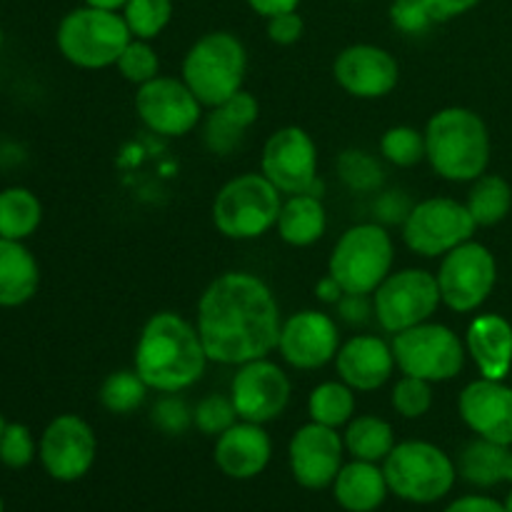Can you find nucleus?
Segmentation results:
<instances>
[{"label": "nucleus", "mask_w": 512, "mask_h": 512, "mask_svg": "<svg viewBox=\"0 0 512 512\" xmlns=\"http://www.w3.org/2000/svg\"><path fill=\"white\" fill-rule=\"evenodd\" d=\"M195 328L210 363L238 368L278 350L283 318L278 298L263 278L230 270L203 290Z\"/></svg>", "instance_id": "1"}, {"label": "nucleus", "mask_w": 512, "mask_h": 512, "mask_svg": "<svg viewBox=\"0 0 512 512\" xmlns=\"http://www.w3.org/2000/svg\"><path fill=\"white\" fill-rule=\"evenodd\" d=\"M208 353L198 328L173 313L160 310L145 320L133 355V368L155 393H185L208 368Z\"/></svg>", "instance_id": "2"}, {"label": "nucleus", "mask_w": 512, "mask_h": 512, "mask_svg": "<svg viewBox=\"0 0 512 512\" xmlns=\"http://www.w3.org/2000/svg\"><path fill=\"white\" fill-rule=\"evenodd\" d=\"M425 160L450 183H473L488 173L490 130L475 110L450 105L425 123Z\"/></svg>", "instance_id": "3"}, {"label": "nucleus", "mask_w": 512, "mask_h": 512, "mask_svg": "<svg viewBox=\"0 0 512 512\" xmlns=\"http://www.w3.org/2000/svg\"><path fill=\"white\" fill-rule=\"evenodd\" d=\"M245 75H248V50L243 40L228 30L200 35L180 65V78L203 103V108H215L240 93Z\"/></svg>", "instance_id": "4"}, {"label": "nucleus", "mask_w": 512, "mask_h": 512, "mask_svg": "<svg viewBox=\"0 0 512 512\" xmlns=\"http://www.w3.org/2000/svg\"><path fill=\"white\" fill-rule=\"evenodd\" d=\"M390 495L413 505H433L448 498L458 480L455 460L428 440H403L383 460Z\"/></svg>", "instance_id": "5"}, {"label": "nucleus", "mask_w": 512, "mask_h": 512, "mask_svg": "<svg viewBox=\"0 0 512 512\" xmlns=\"http://www.w3.org/2000/svg\"><path fill=\"white\" fill-rule=\"evenodd\" d=\"M133 40L123 13L83 5L63 15L55 30V45L70 65L103 70L118 63L125 45Z\"/></svg>", "instance_id": "6"}, {"label": "nucleus", "mask_w": 512, "mask_h": 512, "mask_svg": "<svg viewBox=\"0 0 512 512\" xmlns=\"http://www.w3.org/2000/svg\"><path fill=\"white\" fill-rule=\"evenodd\" d=\"M283 193L263 173L228 180L213 200V225L228 240H255L278 225Z\"/></svg>", "instance_id": "7"}, {"label": "nucleus", "mask_w": 512, "mask_h": 512, "mask_svg": "<svg viewBox=\"0 0 512 512\" xmlns=\"http://www.w3.org/2000/svg\"><path fill=\"white\" fill-rule=\"evenodd\" d=\"M395 243L385 225L358 223L345 230L333 245L328 275H333L345 293L373 295L393 273Z\"/></svg>", "instance_id": "8"}, {"label": "nucleus", "mask_w": 512, "mask_h": 512, "mask_svg": "<svg viewBox=\"0 0 512 512\" xmlns=\"http://www.w3.org/2000/svg\"><path fill=\"white\" fill-rule=\"evenodd\" d=\"M390 345L400 375H413L433 385L458 378L468 360L465 340L453 328L433 320L393 335Z\"/></svg>", "instance_id": "9"}, {"label": "nucleus", "mask_w": 512, "mask_h": 512, "mask_svg": "<svg viewBox=\"0 0 512 512\" xmlns=\"http://www.w3.org/2000/svg\"><path fill=\"white\" fill-rule=\"evenodd\" d=\"M435 278L445 308L453 313H475L488 303L498 285V260L488 245L468 240L440 258Z\"/></svg>", "instance_id": "10"}, {"label": "nucleus", "mask_w": 512, "mask_h": 512, "mask_svg": "<svg viewBox=\"0 0 512 512\" xmlns=\"http://www.w3.org/2000/svg\"><path fill=\"white\" fill-rule=\"evenodd\" d=\"M440 305L438 278L423 268L393 270L373 293L375 320L390 335L428 323Z\"/></svg>", "instance_id": "11"}, {"label": "nucleus", "mask_w": 512, "mask_h": 512, "mask_svg": "<svg viewBox=\"0 0 512 512\" xmlns=\"http://www.w3.org/2000/svg\"><path fill=\"white\" fill-rule=\"evenodd\" d=\"M475 225L468 205L455 198H425L403 220V243L420 258H443L473 240Z\"/></svg>", "instance_id": "12"}, {"label": "nucleus", "mask_w": 512, "mask_h": 512, "mask_svg": "<svg viewBox=\"0 0 512 512\" xmlns=\"http://www.w3.org/2000/svg\"><path fill=\"white\" fill-rule=\"evenodd\" d=\"M260 173L283 195H318V145L308 130L285 125L263 145Z\"/></svg>", "instance_id": "13"}, {"label": "nucleus", "mask_w": 512, "mask_h": 512, "mask_svg": "<svg viewBox=\"0 0 512 512\" xmlns=\"http://www.w3.org/2000/svg\"><path fill=\"white\" fill-rule=\"evenodd\" d=\"M38 458L45 473L58 483H78L98 458L93 425L73 413H63L45 425L38 440Z\"/></svg>", "instance_id": "14"}, {"label": "nucleus", "mask_w": 512, "mask_h": 512, "mask_svg": "<svg viewBox=\"0 0 512 512\" xmlns=\"http://www.w3.org/2000/svg\"><path fill=\"white\" fill-rule=\"evenodd\" d=\"M135 113L150 133L163 138H183L193 133L203 120V103L195 98L183 78L158 75L138 88Z\"/></svg>", "instance_id": "15"}, {"label": "nucleus", "mask_w": 512, "mask_h": 512, "mask_svg": "<svg viewBox=\"0 0 512 512\" xmlns=\"http://www.w3.org/2000/svg\"><path fill=\"white\" fill-rule=\"evenodd\" d=\"M290 393L293 385L285 370L270 358H260L238 365L228 395L240 420L265 425L285 413L290 405Z\"/></svg>", "instance_id": "16"}, {"label": "nucleus", "mask_w": 512, "mask_h": 512, "mask_svg": "<svg viewBox=\"0 0 512 512\" xmlns=\"http://www.w3.org/2000/svg\"><path fill=\"white\" fill-rule=\"evenodd\" d=\"M288 465L293 480L305 490L333 488L345 465L343 435L320 423H305L288 443Z\"/></svg>", "instance_id": "17"}, {"label": "nucleus", "mask_w": 512, "mask_h": 512, "mask_svg": "<svg viewBox=\"0 0 512 512\" xmlns=\"http://www.w3.org/2000/svg\"><path fill=\"white\" fill-rule=\"evenodd\" d=\"M340 345L343 340H340V328L333 315L308 308L283 320L278 353L290 368L320 370L333 363Z\"/></svg>", "instance_id": "18"}, {"label": "nucleus", "mask_w": 512, "mask_h": 512, "mask_svg": "<svg viewBox=\"0 0 512 512\" xmlns=\"http://www.w3.org/2000/svg\"><path fill=\"white\" fill-rule=\"evenodd\" d=\"M333 78L348 95L360 100H378L398 88V60L380 45L355 43L338 53Z\"/></svg>", "instance_id": "19"}, {"label": "nucleus", "mask_w": 512, "mask_h": 512, "mask_svg": "<svg viewBox=\"0 0 512 512\" xmlns=\"http://www.w3.org/2000/svg\"><path fill=\"white\" fill-rule=\"evenodd\" d=\"M458 415L475 438L512 445V385L480 375L458 395Z\"/></svg>", "instance_id": "20"}, {"label": "nucleus", "mask_w": 512, "mask_h": 512, "mask_svg": "<svg viewBox=\"0 0 512 512\" xmlns=\"http://www.w3.org/2000/svg\"><path fill=\"white\" fill-rule=\"evenodd\" d=\"M338 378L355 393H373L380 390L395 373L393 345L378 335H353L340 345L335 355Z\"/></svg>", "instance_id": "21"}, {"label": "nucleus", "mask_w": 512, "mask_h": 512, "mask_svg": "<svg viewBox=\"0 0 512 512\" xmlns=\"http://www.w3.org/2000/svg\"><path fill=\"white\" fill-rule=\"evenodd\" d=\"M273 458V440L265 425L238 420L215 438L213 460L230 480H253L265 473Z\"/></svg>", "instance_id": "22"}, {"label": "nucleus", "mask_w": 512, "mask_h": 512, "mask_svg": "<svg viewBox=\"0 0 512 512\" xmlns=\"http://www.w3.org/2000/svg\"><path fill=\"white\" fill-rule=\"evenodd\" d=\"M465 350L483 378L505 380L512 373V323L498 313L475 315L465 333Z\"/></svg>", "instance_id": "23"}, {"label": "nucleus", "mask_w": 512, "mask_h": 512, "mask_svg": "<svg viewBox=\"0 0 512 512\" xmlns=\"http://www.w3.org/2000/svg\"><path fill=\"white\" fill-rule=\"evenodd\" d=\"M260 103L253 93L240 90L233 98L223 100L220 105L210 108L203 120V143L213 155H230L240 143L245 133L258 123Z\"/></svg>", "instance_id": "24"}, {"label": "nucleus", "mask_w": 512, "mask_h": 512, "mask_svg": "<svg viewBox=\"0 0 512 512\" xmlns=\"http://www.w3.org/2000/svg\"><path fill=\"white\" fill-rule=\"evenodd\" d=\"M333 498L345 512H375L385 505L390 488L383 465L350 460L340 468L333 483Z\"/></svg>", "instance_id": "25"}, {"label": "nucleus", "mask_w": 512, "mask_h": 512, "mask_svg": "<svg viewBox=\"0 0 512 512\" xmlns=\"http://www.w3.org/2000/svg\"><path fill=\"white\" fill-rule=\"evenodd\" d=\"M40 265L20 240L0 238V308H20L38 295Z\"/></svg>", "instance_id": "26"}, {"label": "nucleus", "mask_w": 512, "mask_h": 512, "mask_svg": "<svg viewBox=\"0 0 512 512\" xmlns=\"http://www.w3.org/2000/svg\"><path fill=\"white\" fill-rule=\"evenodd\" d=\"M458 475L475 488H495V485H512V445H500L493 440L475 438L460 450Z\"/></svg>", "instance_id": "27"}, {"label": "nucleus", "mask_w": 512, "mask_h": 512, "mask_svg": "<svg viewBox=\"0 0 512 512\" xmlns=\"http://www.w3.org/2000/svg\"><path fill=\"white\" fill-rule=\"evenodd\" d=\"M275 230H278L280 240L293 248H310L318 243L328 230V213H325L320 195H288L280 208Z\"/></svg>", "instance_id": "28"}, {"label": "nucleus", "mask_w": 512, "mask_h": 512, "mask_svg": "<svg viewBox=\"0 0 512 512\" xmlns=\"http://www.w3.org/2000/svg\"><path fill=\"white\" fill-rule=\"evenodd\" d=\"M345 453L353 460H365V463H380L393 453L398 445L395 430L388 420L378 415H355L343 433Z\"/></svg>", "instance_id": "29"}, {"label": "nucleus", "mask_w": 512, "mask_h": 512, "mask_svg": "<svg viewBox=\"0 0 512 512\" xmlns=\"http://www.w3.org/2000/svg\"><path fill=\"white\" fill-rule=\"evenodd\" d=\"M40 223H43V203L33 190L20 185L0 190V238L25 243L40 228Z\"/></svg>", "instance_id": "30"}, {"label": "nucleus", "mask_w": 512, "mask_h": 512, "mask_svg": "<svg viewBox=\"0 0 512 512\" xmlns=\"http://www.w3.org/2000/svg\"><path fill=\"white\" fill-rule=\"evenodd\" d=\"M465 205H468L478 228H493V225L503 223L510 215L512 185L503 175H480L478 180H473V188H470Z\"/></svg>", "instance_id": "31"}, {"label": "nucleus", "mask_w": 512, "mask_h": 512, "mask_svg": "<svg viewBox=\"0 0 512 512\" xmlns=\"http://www.w3.org/2000/svg\"><path fill=\"white\" fill-rule=\"evenodd\" d=\"M355 408H358L355 390L343 380H325L315 385L308 395L310 420L335 430L345 428L355 418Z\"/></svg>", "instance_id": "32"}, {"label": "nucleus", "mask_w": 512, "mask_h": 512, "mask_svg": "<svg viewBox=\"0 0 512 512\" xmlns=\"http://www.w3.org/2000/svg\"><path fill=\"white\" fill-rule=\"evenodd\" d=\"M150 388L140 378L138 370H115L103 380L98 390L100 405L113 415H130L143 408Z\"/></svg>", "instance_id": "33"}, {"label": "nucleus", "mask_w": 512, "mask_h": 512, "mask_svg": "<svg viewBox=\"0 0 512 512\" xmlns=\"http://www.w3.org/2000/svg\"><path fill=\"white\" fill-rule=\"evenodd\" d=\"M338 175L353 193H378L385 183V170L368 150L350 148L338 158Z\"/></svg>", "instance_id": "34"}, {"label": "nucleus", "mask_w": 512, "mask_h": 512, "mask_svg": "<svg viewBox=\"0 0 512 512\" xmlns=\"http://www.w3.org/2000/svg\"><path fill=\"white\" fill-rule=\"evenodd\" d=\"M123 18L133 38L155 40L173 20V0H128Z\"/></svg>", "instance_id": "35"}, {"label": "nucleus", "mask_w": 512, "mask_h": 512, "mask_svg": "<svg viewBox=\"0 0 512 512\" xmlns=\"http://www.w3.org/2000/svg\"><path fill=\"white\" fill-rule=\"evenodd\" d=\"M380 155L395 168H415L425 160V133L413 125H393L380 138Z\"/></svg>", "instance_id": "36"}, {"label": "nucleus", "mask_w": 512, "mask_h": 512, "mask_svg": "<svg viewBox=\"0 0 512 512\" xmlns=\"http://www.w3.org/2000/svg\"><path fill=\"white\" fill-rule=\"evenodd\" d=\"M390 405L405 420L425 418L433 408V383L413 378V375H403L390 390Z\"/></svg>", "instance_id": "37"}, {"label": "nucleus", "mask_w": 512, "mask_h": 512, "mask_svg": "<svg viewBox=\"0 0 512 512\" xmlns=\"http://www.w3.org/2000/svg\"><path fill=\"white\" fill-rule=\"evenodd\" d=\"M115 68H118V73L123 75L128 83L138 85L140 88V85H145V83H150L153 78H158L160 58H158V53H155L153 45H150V40L133 38L128 45H125L123 53H120Z\"/></svg>", "instance_id": "38"}, {"label": "nucleus", "mask_w": 512, "mask_h": 512, "mask_svg": "<svg viewBox=\"0 0 512 512\" xmlns=\"http://www.w3.org/2000/svg\"><path fill=\"white\" fill-rule=\"evenodd\" d=\"M238 420V410H235L230 395L210 393L193 408V425L203 435H210V438L223 435L225 430L233 428Z\"/></svg>", "instance_id": "39"}, {"label": "nucleus", "mask_w": 512, "mask_h": 512, "mask_svg": "<svg viewBox=\"0 0 512 512\" xmlns=\"http://www.w3.org/2000/svg\"><path fill=\"white\" fill-rule=\"evenodd\" d=\"M35 458H38V443L28 425L5 423L3 438H0V463L10 470H23Z\"/></svg>", "instance_id": "40"}, {"label": "nucleus", "mask_w": 512, "mask_h": 512, "mask_svg": "<svg viewBox=\"0 0 512 512\" xmlns=\"http://www.w3.org/2000/svg\"><path fill=\"white\" fill-rule=\"evenodd\" d=\"M150 423L163 435H183L193 428V408L180 398V393H163V398L150 408Z\"/></svg>", "instance_id": "41"}, {"label": "nucleus", "mask_w": 512, "mask_h": 512, "mask_svg": "<svg viewBox=\"0 0 512 512\" xmlns=\"http://www.w3.org/2000/svg\"><path fill=\"white\" fill-rule=\"evenodd\" d=\"M388 15L393 28L405 35H420L435 23L425 0H393Z\"/></svg>", "instance_id": "42"}, {"label": "nucleus", "mask_w": 512, "mask_h": 512, "mask_svg": "<svg viewBox=\"0 0 512 512\" xmlns=\"http://www.w3.org/2000/svg\"><path fill=\"white\" fill-rule=\"evenodd\" d=\"M305 33V23L300 18L298 10H290V13H280L268 18V38L275 45H295Z\"/></svg>", "instance_id": "43"}, {"label": "nucleus", "mask_w": 512, "mask_h": 512, "mask_svg": "<svg viewBox=\"0 0 512 512\" xmlns=\"http://www.w3.org/2000/svg\"><path fill=\"white\" fill-rule=\"evenodd\" d=\"M335 308H338V318L348 325H365L370 318H375L373 295L345 293Z\"/></svg>", "instance_id": "44"}, {"label": "nucleus", "mask_w": 512, "mask_h": 512, "mask_svg": "<svg viewBox=\"0 0 512 512\" xmlns=\"http://www.w3.org/2000/svg\"><path fill=\"white\" fill-rule=\"evenodd\" d=\"M410 208H413V205L408 203V198H405L403 193H395V190H390V193H383L378 198V203H375V213H378L380 225H383V223H400V225H403V220L408 218Z\"/></svg>", "instance_id": "45"}, {"label": "nucleus", "mask_w": 512, "mask_h": 512, "mask_svg": "<svg viewBox=\"0 0 512 512\" xmlns=\"http://www.w3.org/2000/svg\"><path fill=\"white\" fill-rule=\"evenodd\" d=\"M425 3H428V10L435 23H445V20H453L470 13L480 0H425Z\"/></svg>", "instance_id": "46"}, {"label": "nucleus", "mask_w": 512, "mask_h": 512, "mask_svg": "<svg viewBox=\"0 0 512 512\" xmlns=\"http://www.w3.org/2000/svg\"><path fill=\"white\" fill-rule=\"evenodd\" d=\"M443 512H508L505 503H498L488 495H463V498L453 500Z\"/></svg>", "instance_id": "47"}, {"label": "nucleus", "mask_w": 512, "mask_h": 512, "mask_svg": "<svg viewBox=\"0 0 512 512\" xmlns=\"http://www.w3.org/2000/svg\"><path fill=\"white\" fill-rule=\"evenodd\" d=\"M250 5V10L258 15H263L265 20L273 18V15L290 13V10H298L300 0H245Z\"/></svg>", "instance_id": "48"}, {"label": "nucleus", "mask_w": 512, "mask_h": 512, "mask_svg": "<svg viewBox=\"0 0 512 512\" xmlns=\"http://www.w3.org/2000/svg\"><path fill=\"white\" fill-rule=\"evenodd\" d=\"M315 295H318L320 303L338 305V300L343 298L345 290L340 288V283L333 278V275H325V278H320L318 285H315Z\"/></svg>", "instance_id": "49"}, {"label": "nucleus", "mask_w": 512, "mask_h": 512, "mask_svg": "<svg viewBox=\"0 0 512 512\" xmlns=\"http://www.w3.org/2000/svg\"><path fill=\"white\" fill-rule=\"evenodd\" d=\"M83 3L90 5V8L115 10V13H120V10L125 8V3H128V0H83Z\"/></svg>", "instance_id": "50"}, {"label": "nucleus", "mask_w": 512, "mask_h": 512, "mask_svg": "<svg viewBox=\"0 0 512 512\" xmlns=\"http://www.w3.org/2000/svg\"><path fill=\"white\" fill-rule=\"evenodd\" d=\"M505 510H508V512H512V488H510L508 498H505Z\"/></svg>", "instance_id": "51"}, {"label": "nucleus", "mask_w": 512, "mask_h": 512, "mask_svg": "<svg viewBox=\"0 0 512 512\" xmlns=\"http://www.w3.org/2000/svg\"><path fill=\"white\" fill-rule=\"evenodd\" d=\"M5 423H8V420L3 418V413H0V438H3V430H5Z\"/></svg>", "instance_id": "52"}, {"label": "nucleus", "mask_w": 512, "mask_h": 512, "mask_svg": "<svg viewBox=\"0 0 512 512\" xmlns=\"http://www.w3.org/2000/svg\"><path fill=\"white\" fill-rule=\"evenodd\" d=\"M3 43H5V35H3V28H0V50H3Z\"/></svg>", "instance_id": "53"}, {"label": "nucleus", "mask_w": 512, "mask_h": 512, "mask_svg": "<svg viewBox=\"0 0 512 512\" xmlns=\"http://www.w3.org/2000/svg\"><path fill=\"white\" fill-rule=\"evenodd\" d=\"M0 512H5V503H3V498H0Z\"/></svg>", "instance_id": "54"}, {"label": "nucleus", "mask_w": 512, "mask_h": 512, "mask_svg": "<svg viewBox=\"0 0 512 512\" xmlns=\"http://www.w3.org/2000/svg\"><path fill=\"white\" fill-rule=\"evenodd\" d=\"M353 3H358V0H353Z\"/></svg>", "instance_id": "55"}, {"label": "nucleus", "mask_w": 512, "mask_h": 512, "mask_svg": "<svg viewBox=\"0 0 512 512\" xmlns=\"http://www.w3.org/2000/svg\"><path fill=\"white\" fill-rule=\"evenodd\" d=\"M510 375H512V373H510Z\"/></svg>", "instance_id": "56"}]
</instances>
